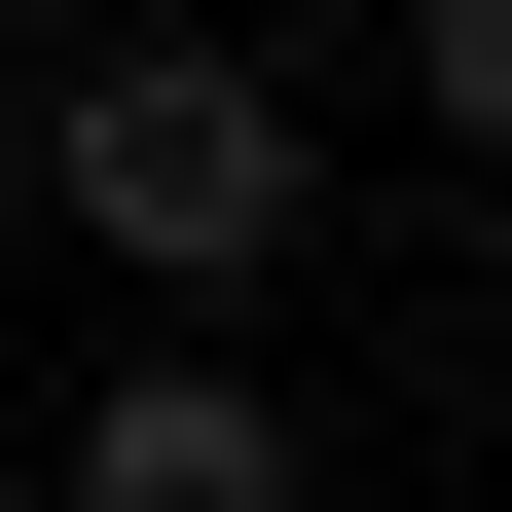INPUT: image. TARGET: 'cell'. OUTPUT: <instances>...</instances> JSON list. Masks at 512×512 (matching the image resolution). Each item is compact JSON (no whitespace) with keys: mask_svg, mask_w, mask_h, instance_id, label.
Segmentation results:
<instances>
[{"mask_svg":"<svg viewBox=\"0 0 512 512\" xmlns=\"http://www.w3.org/2000/svg\"><path fill=\"white\" fill-rule=\"evenodd\" d=\"M37 220H74L147 330H256L330 183H293V74H256V37H74V74H37Z\"/></svg>","mask_w":512,"mask_h":512,"instance_id":"obj_1","label":"cell"},{"mask_svg":"<svg viewBox=\"0 0 512 512\" xmlns=\"http://www.w3.org/2000/svg\"><path fill=\"white\" fill-rule=\"evenodd\" d=\"M74 512H330V476H293V366H256V330H147L74 403Z\"/></svg>","mask_w":512,"mask_h":512,"instance_id":"obj_2","label":"cell"},{"mask_svg":"<svg viewBox=\"0 0 512 512\" xmlns=\"http://www.w3.org/2000/svg\"><path fill=\"white\" fill-rule=\"evenodd\" d=\"M403 110L476 147V110H512V0H403Z\"/></svg>","mask_w":512,"mask_h":512,"instance_id":"obj_3","label":"cell"}]
</instances>
